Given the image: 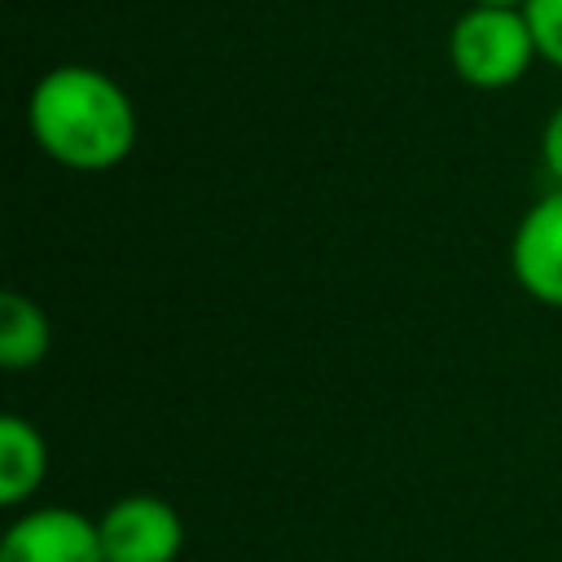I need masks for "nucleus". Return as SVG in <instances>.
Instances as JSON below:
<instances>
[{
	"instance_id": "1",
	"label": "nucleus",
	"mask_w": 562,
	"mask_h": 562,
	"mask_svg": "<svg viewBox=\"0 0 562 562\" xmlns=\"http://www.w3.org/2000/svg\"><path fill=\"white\" fill-rule=\"evenodd\" d=\"M35 145L70 171H110L136 145V105L97 66H53L26 101Z\"/></svg>"
},
{
	"instance_id": "2",
	"label": "nucleus",
	"mask_w": 562,
	"mask_h": 562,
	"mask_svg": "<svg viewBox=\"0 0 562 562\" xmlns=\"http://www.w3.org/2000/svg\"><path fill=\"white\" fill-rule=\"evenodd\" d=\"M536 35L522 9H505V4H470L452 31H448V61L452 70L483 92L509 88L527 75V66L536 61Z\"/></svg>"
},
{
	"instance_id": "3",
	"label": "nucleus",
	"mask_w": 562,
	"mask_h": 562,
	"mask_svg": "<svg viewBox=\"0 0 562 562\" xmlns=\"http://www.w3.org/2000/svg\"><path fill=\"white\" fill-rule=\"evenodd\" d=\"M105 562H176L184 549V518L158 492H127L97 514Z\"/></svg>"
},
{
	"instance_id": "4",
	"label": "nucleus",
	"mask_w": 562,
	"mask_h": 562,
	"mask_svg": "<svg viewBox=\"0 0 562 562\" xmlns=\"http://www.w3.org/2000/svg\"><path fill=\"white\" fill-rule=\"evenodd\" d=\"M0 562H105V549L97 518L70 505H35L4 527Z\"/></svg>"
},
{
	"instance_id": "5",
	"label": "nucleus",
	"mask_w": 562,
	"mask_h": 562,
	"mask_svg": "<svg viewBox=\"0 0 562 562\" xmlns=\"http://www.w3.org/2000/svg\"><path fill=\"white\" fill-rule=\"evenodd\" d=\"M509 272L522 294L562 307V189L536 198L518 220L509 237Z\"/></svg>"
},
{
	"instance_id": "6",
	"label": "nucleus",
	"mask_w": 562,
	"mask_h": 562,
	"mask_svg": "<svg viewBox=\"0 0 562 562\" xmlns=\"http://www.w3.org/2000/svg\"><path fill=\"white\" fill-rule=\"evenodd\" d=\"M48 474V443L40 435L35 422H26L22 413H4L0 417V505L18 509L26 505Z\"/></svg>"
},
{
	"instance_id": "7",
	"label": "nucleus",
	"mask_w": 562,
	"mask_h": 562,
	"mask_svg": "<svg viewBox=\"0 0 562 562\" xmlns=\"http://www.w3.org/2000/svg\"><path fill=\"white\" fill-rule=\"evenodd\" d=\"M53 347V325L48 312L22 294V290H4L0 294V364L9 373L35 369Z\"/></svg>"
},
{
	"instance_id": "8",
	"label": "nucleus",
	"mask_w": 562,
	"mask_h": 562,
	"mask_svg": "<svg viewBox=\"0 0 562 562\" xmlns=\"http://www.w3.org/2000/svg\"><path fill=\"white\" fill-rule=\"evenodd\" d=\"M531 35H536V53L562 70V0H527L522 4Z\"/></svg>"
},
{
	"instance_id": "9",
	"label": "nucleus",
	"mask_w": 562,
	"mask_h": 562,
	"mask_svg": "<svg viewBox=\"0 0 562 562\" xmlns=\"http://www.w3.org/2000/svg\"><path fill=\"white\" fill-rule=\"evenodd\" d=\"M540 158H544V171L553 176V189H562V105L549 114L540 132Z\"/></svg>"
},
{
	"instance_id": "10",
	"label": "nucleus",
	"mask_w": 562,
	"mask_h": 562,
	"mask_svg": "<svg viewBox=\"0 0 562 562\" xmlns=\"http://www.w3.org/2000/svg\"><path fill=\"white\" fill-rule=\"evenodd\" d=\"M470 4H505V9H522L527 0H470Z\"/></svg>"
}]
</instances>
